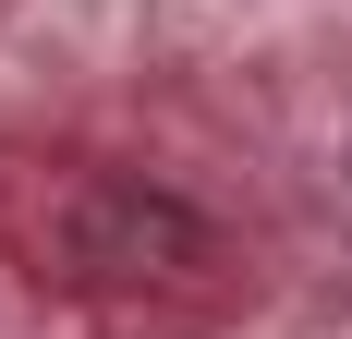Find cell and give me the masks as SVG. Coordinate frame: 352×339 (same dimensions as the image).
Here are the masks:
<instances>
[{
  "instance_id": "1",
  "label": "cell",
  "mask_w": 352,
  "mask_h": 339,
  "mask_svg": "<svg viewBox=\"0 0 352 339\" xmlns=\"http://www.w3.org/2000/svg\"><path fill=\"white\" fill-rule=\"evenodd\" d=\"M61 255L73 279H98V291H134V279H182V267H219V231L195 206L146 194V182H85L61 218Z\"/></svg>"
}]
</instances>
